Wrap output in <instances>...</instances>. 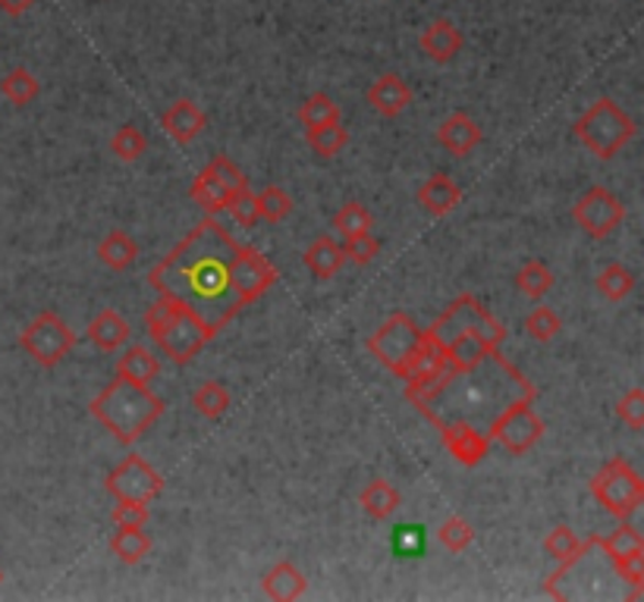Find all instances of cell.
<instances>
[{"mask_svg":"<svg viewBox=\"0 0 644 602\" xmlns=\"http://www.w3.org/2000/svg\"><path fill=\"white\" fill-rule=\"evenodd\" d=\"M236 239L217 217H205L167 258L148 270V283L163 298L185 305L217 336L242 311L233 286Z\"/></svg>","mask_w":644,"mask_h":602,"instance_id":"cell-1","label":"cell"},{"mask_svg":"<svg viewBox=\"0 0 644 602\" xmlns=\"http://www.w3.org/2000/svg\"><path fill=\"white\" fill-rule=\"evenodd\" d=\"M89 414L116 443L133 446L136 440L145 436V430H151L155 421L161 418L163 401L148 386H138L114 374V379L89 401Z\"/></svg>","mask_w":644,"mask_h":602,"instance_id":"cell-2","label":"cell"},{"mask_svg":"<svg viewBox=\"0 0 644 602\" xmlns=\"http://www.w3.org/2000/svg\"><path fill=\"white\" fill-rule=\"evenodd\" d=\"M145 330L173 364H189L214 339L207 333L205 323L185 305L163 298V295L145 311Z\"/></svg>","mask_w":644,"mask_h":602,"instance_id":"cell-3","label":"cell"},{"mask_svg":"<svg viewBox=\"0 0 644 602\" xmlns=\"http://www.w3.org/2000/svg\"><path fill=\"white\" fill-rule=\"evenodd\" d=\"M573 135L591 155L600 157V160H610L639 135V126L613 98H598L588 111L578 116Z\"/></svg>","mask_w":644,"mask_h":602,"instance_id":"cell-4","label":"cell"},{"mask_svg":"<svg viewBox=\"0 0 644 602\" xmlns=\"http://www.w3.org/2000/svg\"><path fill=\"white\" fill-rule=\"evenodd\" d=\"M490 443H500L509 455H526L541 443L544 436V418L534 411V399L531 396H516V399L504 405L490 424L484 427Z\"/></svg>","mask_w":644,"mask_h":602,"instance_id":"cell-5","label":"cell"},{"mask_svg":"<svg viewBox=\"0 0 644 602\" xmlns=\"http://www.w3.org/2000/svg\"><path fill=\"white\" fill-rule=\"evenodd\" d=\"M591 496L607 509V514H613L617 521H625L644 506L642 474L617 455L591 477Z\"/></svg>","mask_w":644,"mask_h":602,"instance_id":"cell-6","label":"cell"},{"mask_svg":"<svg viewBox=\"0 0 644 602\" xmlns=\"http://www.w3.org/2000/svg\"><path fill=\"white\" fill-rule=\"evenodd\" d=\"M20 345L38 367L50 371L76 349V333L69 330V323L60 314L47 308L20 333Z\"/></svg>","mask_w":644,"mask_h":602,"instance_id":"cell-7","label":"cell"},{"mask_svg":"<svg viewBox=\"0 0 644 602\" xmlns=\"http://www.w3.org/2000/svg\"><path fill=\"white\" fill-rule=\"evenodd\" d=\"M246 185H249V179L236 167V160H230L227 155H217L211 157L202 167V173L195 177L192 189H189V198L195 201L199 207H205L207 217H217L227 207V198L233 192H239Z\"/></svg>","mask_w":644,"mask_h":602,"instance_id":"cell-8","label":"cell"},{"mask_svg":"<svg viewBox=\"0 0 644 602\" xmlns=\"http://www.w3.org/2000/svg\"><path fill=\"white\" fill-rule=\"evenodd\" d=\"M418 339H421L418 323H415L406 311H396L369 336V352L377 357L391 374H396V377L403 379L406 377V361L413 355Z\"/></svg>","mask_w":644,"mask_h":602,"instance_id":"cell-9","label":"cell"},{"mask_svg":"<svg viewBox=\"0 0 644 602\" xmlns=\"http://www.w3.org/2000/svg\"><path fill=\"white\" fill-rule=\"evenodd\" d=\"M573 217H576V224L581 226V232H585L588 239L603 242V239H610V236L620 229L622 220H625V204H622L620 195H613L610 189L591 185V189L576 201Z\"/></svg>","mask_w":644,"mask_h":602,"instance_id":"cell-10","label":"cell"},{"mask_svg":"<svg viewBox=\"0 0 644 602\" xmlns=\"http://www.w3.org/2000/svg\"><path fill=\"white\" fill-rule=\"evenodd\" d=\"M104 490L111 492V499H136V502L151 506V502L163 492V477L151 468L138 452H129V455L108 474Z\"/></svg>","mask_w":644,"mask_h":602,"instance_id":"cell-11","label":"cell"},{"mask_svg":"<svg viewBox=\"0 0 644 602\" xmlns=\"http://www.w3.org/2000/svg\"><path fill=\"white\" fill-rule=\"evenodd\" d=\"M276 268L252 246L233 248V286H236V298L239 305H255L264 292L276 283Z\"/></svg>","mask_w":644,"mask_h":602,"instance_id":"cell-12","label":"cell"},{"mask_svg":"<svg viewBox=\"0 0 644 602\" xmlns=\"http://www.w3.org/2000/svg\"><path fill=\"white\" fill-rule=\"evenodd\" d=\"M438 433L443 440V446L450 448V455L460 462L462 468H478L484 458L490 455V440L482 427L465 424V421H440Z\"/></svg>","mask_w":644,"mask_h":602,"instance_id":"cell-13","label":"cell"},{"mask_svg":"<svg viewBox=\"0 0 644 602\" xmlns=\"http://www.w3.org/2000/svg\"><path fill=\"white\" fill-rule=\"evenodd\" d=\"M438 141L440 148L450 151L453 157H468L484 141V129L478 126L475 116H468L465 111H456L450 113L438 126Z\"/></svg>","mask_w":644,"mask_h":602,"instance_id":"cell-14","label":"cell"},{"mask_svg":"<svg viewBox=\"0 0 644 602\" xmlns=\"http://www.w3.org/2000/svg\"><path fill=\"white\" fill-rule=\"evenodd\" d=\"M161 126L163 133L170 135L177 145H192V141L207 129V116L195 101L180 98V101H173V104L161 113Z\"/></svg>","mask_w":644,"mask_h":602,"instance_id":"cell-15","label":"cell"},{"mask_svg":"<svg viewBox=\"0 0 644 602\" xmlns=\"http://www.w3.org/2000/svg\"><path fill=\"white\" fill-rule=\"evenodd\" d=\"M365 98H369V104L381 113V116L396 120L399 113L409 111V104H413V89H409V82H406L403 76L384 72L381 79L371 82L369 91H365Z\"/></svg>","mask_w":644,"mask_h":602,"instance_id":"cell-16","label":"cell"},{"mask_svg":"<svg viewBox=\"0 0 644 602\" xmlns=\"http://www.w3.org/2000/svg\"><path fill=\"white\" fill-rule=\"evenodd\" d=\"M86 339L92 342L98 352L111 355V352H120L133 339V327H129V320L116 311V308H104V311H98L89 320Z\"/></svg>","mask_w":644,"mask_h":602,"instance_id":"cell-17","label":"cell"},{"mask_svg":"<svg viewBox=\"0 0 644 602\" xmlns=\"http://www.w3.org/2000/svg\"><path fill=\"white\" fill-rule=\"evenodd\" d=\"M261 590H264L268 600L293 602L308 593V580L290 558H280L274 568L261 578Z\"/></svg>","mask_w":644,"mask_h":602,"instance_id":"cell-18","label":"cell"},{"mask_svg":"<svg viewBox=\"0 0 644 602\" xmlns=\"http://www.w3.org/2000/svg\"><path fill=\"white\" fill-rule=\"evenodd\" d=\"M462 189L456 179L447 173H434L418 185V204L431 214V217H447L460 207Z\"/></svg>","mask_w":644,"mask_h":602,"instance_id":"cell-19","label":"cell"},{"mask_svg":"<svg viewBox=\"0 0 644 602\" xmlns=\"http://www.w3.org/2000/svg\"><path fill=\"white\" fill-rule=\"evenodd\" d=\"M418 47H421L434 64H450V60H456L462 54L465 38H462V32L450 23V20H434V23L421 32Z\"/></svg>","mask_w":644,"mask_h":602,"instance_id":"cell-20","label":"cell"},{"mask_svg":"<svg viewBox=\"0 0 644 602\" xmlns=\"http://www.w3.org/2000/svg\"><path fill=\"white\" fill-rule=\"evenodd\" d=\"M116 374L123 379H129V383L148 386L151 379L161 377V361H158V355L148 345H142V342L129 345L126 342V352L116 361Z\"/></svg>","mask_w":644,"mask_h":602,"instance_id":"cell-21","label":"cell"},{"mask_svg":"<svg viewBox=\"0 0 644 602\" xmlns=\"http://www.w3.org/2000/svg\"><path fill=\"white\" fill-rule=\"evenodd\" d=\"M302 261H305V268H308V273H312L315 280L327 283V280H334V276H340V270H343V246H337L330 236H318L312 246L305 248Z\"/></svg>","mask_w":644,"mask_h":602,"instance_id":"cell-22","label":"cell"},{"mask_svg":"<svg viewBox=\"0 0 644 602\" xmlns=\"http://www.w3.org/2000/svg\"><path fill=\"white\" fill-rule=\"evenodd\" d=\"M98 261L114 273L129 270L138 261V242L133 232L126 229H111L101 242H98Z\"/></svg>","mask_w":644,"mask_h":602,"instance_id":"cell-23","label":"cell"},{"mask_svg":"<svg viewBox=\"0 0 644 602\" xmlns=\"http://www.w3.org/2000/svg\"><path fill=\"white\" fill-rule=\"evenodd\" d=\"M359 506H362V512L374 518V521H387L396 514V509L403 506V496L399 490L393 487L391 480H384V477H374L369 480L362 492H359Z\"/></svg>","mask_w":644,"mask_h":602,"instance_id":"cell-24","label":"cell"},{"mask_svg":"<svg viewBox=\"0 0 644 602\" xmlns=\"http://www.w3.org/2000/svg\"><path fill=\"white\" fill-rule=\"evenodd\" d=\"M233 396L230 389L221 379H205L195 393H192V408L205 418V421H221L230 411Z\"/></svg>","mask_w":644,"mask_h":602,"instance_id":"cell-25","label":"cell"},{"mask_svg":"<svg viewBox=\"0 0 644 602\" xmlns=\"http://www.w3.org/2000/svg\"><path fill=\"white\" fill-rule=\"evenodd\" d=\"M0 94H3L13 107H29V104L42 94V82L35 79L32 69L16 67L0 79Z\"/></svg>","mask_w":644,"mask_h":602,"instance_id":"cell-26","label":"cell"},{"mask_svg":"<svg viewBox=\"0 0 644 602\" xmlns=\"http://www.w3.org/2000/svg\"><path fill=\"white\" fill-rule=\"evenodd\" d=\"M151 536L145 534V527H116L111 536V553L123 565H138L145 556H151Z\"/></svg>","mask_w":644,"mask_h":602,"instance_id":"cell-27","label":"cell"},{"mask_svg":"<svg viewBox=\"0 0 644 602\" xmlns=\"http://www.w3.org/2000/svg\"><path fill=\"white\" fill-rule=\"evenodd\" d=\"M595 286H598V292L607 298V302H625L632 292H635V286H639V280H635V273L625 268V264H620V261H613V264H607V268L600 270L598 280H595Z\"/></svg>","mask_w":644,"mask_h":602,"instance_id":"cell-28","label":"cell"},{"mask_svg":"<svg viewBox=\"0 0 644 602\" xmlns=\"http://www.w3.org/2000/svg\"><path fill=\"white\" fill-rule=\"evenodd\" d=\"M553 283H556L553 270L544 261H538V258L526 261L519 268V273H516V289L522 292L526 298H531V302H541L553 289Z\"/></svg>","mask_w":644,"mask_h":602,"instance_id":"cell-29","label":"cell"},{"mask_svg":"<svg viewBox=\"0 0 644 602\" xmlns=\"http://www.w3.org/2000/svg\"><path fill=\"white\" fill-rule=\"evenodd\" d=\"M591 539H595V549H600L607 558H617L625 556V553H635V549H644L642 531H639L635 524H629V518L620 521V527L610 536L591 534Z\"/></svg>","mask_w":644,"mask_h":602,"instance_id":"cell-30","label":"cell"},{"mask_svg":"<svg viewBox=\"0 0 644 602\" xmlns=\"http://www.w3.org/2000/svg\"><path fill=\"white\" fill-rule=\"evenodd\" d=\"M343 113L340 104L327 94V91H315L305 98V104L300 107V123L305 129H315V126H327V123H340Z\"/></svg>","mask_w":644,"mask_h":602,"instance_id":"cell-31","label":"cell"},{"mask_svg":"<svg viewBox=\"0 0 644 602\" xmlns=\"http://www.w3.org/2000/svg\"><path fill=\"white\" fill-rule=\"evenodd\" d=\"M305 141H308V148H312V155L324 157V160H330V157H337L346 148V141H349V133H346L343 120L340 123H327V126H315V129H305Z\"/></svg>","mask_w":644,"mask_h":602,"instance_id":"cell-32","label":"cell"},{"mask_svg":"<svg viewBox=\"0 0 644 602\" xmlns=\"http://www.w3.org/2000/svg\"><path fill=\"white\" fill-rule=\"evenodd\" d=\"M334 229L349 239V236H362V232H371V226H374V214H371L369 207L362 204V201H346L343 207L334 214Z\"/></svg>","mask_w":644,"mask_h":602,"instance_id":"cell-33","label":"cell"},{"mask_svg":"<svg viewBox=\"0 0 644 602\" xmlns=\"http://www.w3.org/2000/svg\"><path fill=\"white\" fill-rule=\"evenodd\" d=\"M258 198V217L268 224H283L293 214V198L283 185H264L261 192H255Z\"/></svg>","mask_w":644,"mask_h":602,"instance_id":"cell-34","label":"cell"},{"mask_svg":"<svg viewBox=\"0 0 644 602\" xmlns=\"http://www.w3.org/2000/svg\"><path fill=\"white\" fill-rule=\"evenodd\" d=\"M438 539L447 553L460 556V553H465V549L472 546V539H475V527H472L462 514H450V518H447V521L438 527Z\"/></svg>","mask_w":644,"mask_h":602,"instance_id":"cell-35","label":"cell"},{"mask_svg":"<svg viewBox=\"0 0 644 602\" xmlns=\"http://www.w3.org/2000/svg\"><path fill=\"white\" fill-rule=\"evenodd\" d=\"M526 333H529L534 342H553L556 336L563 333V320H560V314L553 311L551 305H538V308L526 317Z\"/></svg>","mask_w":644,"mask_h":602,"instance_id":"cell-36","label":"cell"},{"mask_svg":"<svg viewBox=\"0 0 644 602\" xmlns=\"http://www.w3.org/2000/svg\"><path fill=\"white\" fill-rule=\"evenodd\" d=\"M148 151V138L136 126H120L111 138V155L123 163H133L138 157Z\"/></svg>","mask_w":644,"mask_h":602,"instance_id":"cell-37","label":"cell"},{"mask_svg":"<svg viewBox=\"0 0 644 602\" xmlns=\"http://www.w3.org/2000/svg\"><path fill=\"white\" fill-rule=\"evenodd\" d=\"M224 211L230 214L233 224L242 226V229H252L255 224H261V217H258V198H255V192L249 185L239 189V192H233Z\"/></svg>","mask_w":644,"mask_h":602,"instance_id":"cell-38","label":"cell"},{"mask_svg":"<svg viewBox=\"0 0 644 602\" xmlns=\"http://www.w3.org/2000/svg\"><path fill=\"white\" fill-rule=\"evenodd\" d=\"M391 546L399 558H418L425 553V527H418V524L396 527V534L391 536Z\"/></svg>","mask_w":644,"mask_h":602,"instance_id":"cell-39","label":"cell"},{"mask_svg":"<svg viewBox=\"0 0 644 602\" xmlns=\"http://www.w3.org/2000/svg\"><path fill=\"white\" fill-rule=\"evenodd\" d=\"M148 506L136 502V499H114V509H111V521L114 527H145L148 524Z\"/></svg>","mask_w":644,"mask_h":602,"instance_id":"cell-40","label":"cell"},{"mask_svg":"<svg viewBox=\"0 0 644 602\" xmlns=\"http://www.w3.org/2000/svg\"><path fill=\"white\" fill-rule=\"evenodd\" d=\"M617 418H620L622 424L629 427V430H642L644 427V389L642 386H635V389H629L620 401H617Z\"/></svg>","mask_w":644,"mask_h":602,"instance_id":"cell-41","label":"cell"},{"mask_svg":"<svg viewBox=\"0 0 644 602\" xmlns=\"http://www.w3.org/2000/svg\"><path fill=\"white\" fill-rule=\"evenodd\" d=\"M343 254L346 261H352V264H371L377 254H381V242L371 236V232H362V236H349L343 239Z\"/></svg>","mask_w":644,"mask_h":602,"instance_id":"cell-42","label":"cell"},{"mask_svg":"<svg viewBox=\"0 0 644 602\" xmlns=\"http://www.w3.org/2000/svg\"><path fill=\"white\" fill-rule=\"evenodd\" d=\"M38 0H0V13H7V16H25L32 7H35Z\"/></svg>","mask_w":644,"mask_h":602,"instance_id":"cell-43","label":"cell"},{"mask_svg":"<svg viewBox=\"0 0 644 602\" xmlns=\"http://www.w3.org/2000/svg\"><path fill=\"white\" fill-rule=\"evenodd\" d=\"M0 580H3V571H0Z\"/></svg>","mask_w":644,"mask_h":602,"instance_id":"cell-44","label":"cell"}]
</instances>
